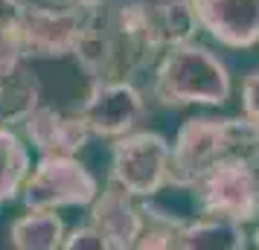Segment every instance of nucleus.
Returning <instances> with one entry per match:
<instances>
[{
	"instance_id": "1",
	"label": "nucleus",
	"mask_w": 259,
	"mask_h": 250,
	"mask_svg": "<svg viewBox=\"0 0 259 250\" xmlns=\"http://www.w3.org/2000/svg\"><path fill=\"white\" fill-rule=\"evenodd\" d=\"M160 53L149 0H99L82 18L73 59L91 79H134Z\"/></svg>"
},
{
	"instance_id": "2",
	"label": "nucleus",
	"mask_w": 259,
	"mask_h": 250,
	"mask_svg": "<svg viewBox=\"0 0 259 250\" xmlns=\"http://www.w3.org/2000/svg\"><path fill=\"white\" fill-rule=\"evenodd\" d=\"M233 93L227 61L195 38L166 47L154 61L152 96L163 108H222Z\"/></svg>"
},
{
	"instance_id": "3",
	"label": "nucleus",
	"mask_w": 259,
	"mask_h": 250,
	"mask_svg": "<svg viewBox=\"0 0 259 250\" xmlns=\"http://www.w3.org/2000/svg\"><path fill=\"white\" fill-rule=\"evenodd\" d=\"M204 215H224L239 224L259 218V157H222L192 183Z\"/></svg>"
},
{
	"instance_id": "4",
	"label": "nucleus",
	"mask_w": 259,
	"mask_h": 250,
	"mask_svg": "<svg viewBox=\"0 0 259 250\" xmlns=\"http://www.w3.org/2000/svg\"><path fill=\"white\" fill-rule=\"evenodd\" d=\"M96 192L99 180L76 155H38L21 186V204L26 210H79L91 207Z\"/></svg>"
},
{
	"instance_id": "5",
	"label": "nucleus",
	"mask_w": 259,
	"mask_h": 250,
	"mask_svg": "<svg viewBox=\"0 0 259 250\" xmlns=\"http://www.w3.org/2000/svg\"><path fill=\"white\" fill-rule=\"evenodd\" d=\"M169 155L172 143L160 131L122 134L111 145V183L134 198H154L169 186Z\"/></svg>"
},
{
	"instance_id": "6",
	"label": "nucleus",
	"mask_w": 259,
	"mask_h": 250,
	"mask_svg": "<svg viewBox=\"0 0 259 250\" xmlns=\"http://www.w3.org/2000/svg\"><path fill=\"white\" fill-rule=\"evenodd\" d=\"M222 157H233L227 117H189L181 122L172 155H169V186L192 189V183Z\"/></svg>"
},
{
	"instance_id": "7",
	"label": "nucleus",
	"mask_w": 259,
	"mask_h": 250,
	"mask_svg": "<svg viewBox=\"0 0 259 250\" xmlns=\"http://www.w3.org/2000/svg\"><path fill=\"white\" fill-rule=\"evenodd\" d=\"M79 117L91 137L117 140L146 119V96L131 79H91Z\"/></svg>"
},
{
	"instance_id": "8",
	"label": "nucleus",
	"mask_w": 259,
	"mask_h": 250,
	"mask_svg": "<svg viewBox=\"0 0 259 250\" xmlns=\"http://www.w3.org/2000/svg\"><path fill=\"white\" fill-rule=\"evenodd\" d=\"M84 15L61 9L44 0H21L15 26L21 32L26 59H64L73 56Z\"/></svg>"
},
{
	"instance_id": "9",
	"label": "nucleus",
	"mask_w": 259,
	"mask_h": 250,
	"mask_svg": "<svg viewBox=\"0 0 259 250\" xmlns=\"http://www.w3.org/2000/svg\"><path fill=\"white\" fill-rule=\"evenodd\" d=\"M198 29L227 49L259 44V0H189Z\"/></svg>"
},
{
	"instance_id": "10",
	"label": "nucleus",
	"mask_w": 259,
	"mask_h": 250,
	"mask_svg": "<svg viewBox=\"0 0 259 250\" xmlns=\"http://www.w3.org/2000/svg\"><path fill=\"white\" fill-rule=\"evenodd\" d=\"M91 224L102 233L108 250H131L137 247L143 233V207L140 198L119 189L117 183H108L96 192L91 201Z\"/></svg>"
},
{
	"instance_id": "11",
	"label": "nucleus",
	"mask_w": 259,
	"mask_h": 250,
	"mask_svg": "<svg viewBox=\"0 0 259 250\" xmlns=\"http://www.w3.org/2000/svg\"><path fill=\"white\" fill-rule=\"evenodd\" d=\"M21 128L29 148L38 155H79L91 140V128L79 114H64L50 105H38Z\"/></svg>"
},
{
	"instance_id": "12",
	"label": "nucleus",
	"mask_w": 259,
	"mask_h": 250,
	"mask_svg": "<svg viewBox=\"0 0 259 250\" xmlns=\"http://www.w3.org/2000/svg\"><path fill=\"white\" fill-rule=\"evenodd\" d=\"M247 244L250 236L245 224L224 215H201L181 227L175 250H245Z\"/></svg>"
},
{
	"instance_id": "13",
	"label": "nucleus",
	"mask_w": 259,
	"mask_h": 250,
	"mask_svg": "<svg viewBox=\"0 0 259 250\" xmlns=\"http://www.w3.org/2000/svg\"><path fill=\"white\" fill-rule=\"evenodd\" d=\"M41 82L32 67L18 64L0 76V122L3 125H21L38 105H41Z\"/></svg>"
},
{
	"instance_id": "14",
	"label": "nucleus",
	"mask_w": 259,
	"mask_h": 250,
	"mask_svg": "<svg viewBox=\"0 0 259 250\" xmlns=\"http://www.w3.org/2000/svg\"><path fill=\"white\" fill-rule=\"evenodd\" d=\"M64 233L67 227L59 210H26L9 224V244L18 250H56Z\"/></svg>"
},
{
	"instance_id": "15",
	"label": "nucleus",
	"mask_w": 259,
	"mask_h": 250,
	"mask_svg": "<svg viewBox=\"0 0 259 250\" xmlns=\"http://www.w3.org/2000/svg\"><path fill=\"white\" fill-rule=\"evenodd\" d=\"M29 169H32L29 143L12 125L0 122V204H12L21 198V186Z\"/></svg>"
},
{
	"instance_id": "16",
	"label": "nucleus",
	"mask_w": 259,
	"mask_h": 250,
	"mask_svg": "<svg viewBox=\"0 0 259 250\" xmlns=\"http://www.w3.org/2000/svg\"><path fill=\"white\" fill-rule=\"evenodd\" d=\"M149 18L163 49L192 41L198 32V18L189 0H149Z\"/></svg>"
},
{
	"instance_id": "17",
	"label": "nucleus",
	"mask_w": 259,
	"mask_h": 250,
	"mask_svg": "<svg viewBox=\"0 0 259 250\" xmlns=\"http://www.w3.org/2000/svg\"><path fill=\"white\" fill-rule=\"evenodd\" d=\"M143 233L137 238L140 250H175L178 247V233L187 224V218L163 210L152 198H143Z\"/></svg>"
},
{
	"instance_id": "18",
	"label": "nucleus",
	"mask_w": 259,
	"mask_h": 250,
	"mask_svg": "<svg viewBox=\"0 0 259 250\" xmlns=\"http://www.w3.org/2000/svg\"><path fill=\"white\" fill-rule=\"evenodd\" d=\"M24 61H26V49L15 21L12 24H0V76L9 73L12 67H18V64H24Z\"/></svg>"
},
{
	"instance_id": "19",
	"label": "nucleus",
	"mask_w": 259,
	"mask_h": 250,
	"mask_svg": "<svg viewBox=\"0 0 259 250\" xmlns=\"http://www.w3.org/2000/svg\"><path fill=\"white\" fill-rule=\"evenodd\" d=\"M61 247L64 250H108V244L94 224H84V227L70 230V233H64Z\"/></svg>"
},
{
	"instance_id": "20",
	"label": "nucleus",
	"mask_w": 259,
	"mask_h": 250,
	"mask_svg": "<svg viewBox=\"0 0 259 250\" xmlns=\"http://www.w3.org/2000/svg\"><path fill=\"white\" fill-rule=\"evenodd\" d=\"M242 114L259 125V70L247 73L242 82Z\"/></svg>"
},
{
	"instance_id": "21",
	"label": "nucleus",
	"mask_w": 259,
	"mask_h": 250,
	"mask_svg": "<svg viewBox=\"0 0 259 250\" xmlns=\"http://www.w3.org/2000/svg\"><path fill=\"white\" fill-rule=\"evenodd\" d=\"M44 3H53V6H61V9H73V12H91L99 0H44Z\"/></svg>"
},
{
	"instance_id": "22",
	"label": "nucleus",
	"mask_w": 259,
	"mask_h": 250,
	"mask_svg": "<svg viewBox=\"0 0 259 250\" xmlns=\"http://www.w3.org/2000/svg\"><path fill=\"white\" fill-rule=\"evenodd\" d=\"M250 244L259 247V218H256V230H253V236H250Z\"/></svg>"
}]
</instances>
